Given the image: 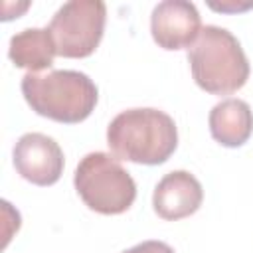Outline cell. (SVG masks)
Returning a JSON list of instances; mask_svg holds the SVG:
<instances>
[{"mask_svg":"<svg viewBox=\"0 0 253 253\" xmlns=\"http://www.w3.org/2000/svg\"><path fill=\"white\" fill-rule=\"evenodd\" d=\"M192 77L210 95H231L249 79V61L239 40L225 28L206 26L188 49Z\"/></svg>","mask_w":253,"mask_h":253,"instance_id":"3","label":"cell"},{"mask_svg":"<svg viewBox=\"0 0 253 253\" xmlns=\"http://www.w3.org/2000/svg\"><path fill=\"white\" fill-rule=\"evenodd\" d=\"M202 32V16L188 0L158 2L150 14V34L158 47L176 51L192 47Z\"/></svg>","mask_w":253,"mask_h":253,"instance_id":"7","label":"cell"},{"mask_svg":"<svg viewBox=\"0 0 253 253\" xmlns=\"http://www.w3.org/2000/svg\"><path fill=\"white\" fill-rule=\"evenodd\" d=\"M16 172L36 186H53L65 166L61 146L43 132H26L14 144Z\"/></svg>","mask_w":253,"mask_h":253,"instance_id":"6","label":"cell"},{"mask_svg":"<svg viewBox=\"0 0 253 253\" xmlns=\"http://www.w3.org/2000/svg\"><path fill=\"white\" fill-rule=\"evenodd\" d=\"M107 144L119 160L158 166L174 154L178 128L174 119L160 109H126L109 123Z\"/></svg>","mask_w":253,"mask_h":253,"instance_id":"1","label":"cell"},{"mask_svg":"<svg viewBox=\"0 0 253 253\" xmlns=\"http://www.w3.org/2000/svg\"><path fill=\"white\" fill-rule=\"evenodd\" d=\"M107 22V6L101 0L65 2L47 26L57 55L67 59L89 57L103 40Z\"/></svg>","mask_w":253,"mask_h":253,"instance_id":"5","label":"cell"},{"mask_svg":"<svg viewBox=\"0 0 253 253\" xmlns=\"http://www.w3.org/2000/svg\"><path fill=\"white\" fill-rule=\"evenodd\" d=\"M83 204L103 215L125 213L136 200V184L121 160L109 152L85 154L73 174Z\"/></svg>","mask_w":253,"mask_h":253,"instance_id":"4","label":"cell"},{"mask_svg":"<svg viewBox=\"0 0 253 253\" xmlns=\"http://www.w3.org/2000/svg\"><path fill=\"white\" fill-rule=\"evenodd\" d=\"M123 253H174V249L164 243V241H156V239H148L142 243H136L130 249H125Z\"/></svg>","mask_w":253,"mask_h":253,"instance_id":"11","label":"cell"},{"mask_svg":"<svg viewBox=\"0 0 253 253\" xmlns=\"http://www.w3.org/2000/svg\"><path fill=\"white\" fill-rule=\"evenodd\" d=\"M208 125L215 142L227 148H237L253 134V111L243 99L229 97L211 107Z\"/></svg>","mask_w":253,"mask_h":253,"instance_id":"9","label":"cell"},{"mask_svg":"<svg viewBox=\"0 0 253 253\" xmlns=\"http://www.w3.org/2000/svg\"><path fill=\"white\" fill-rule=\"evenodd\" d=\"M55 55V42L47 28H26L10 38L8 57L16 67L28 69V73L49 69Z\"/></svg>","mask_w":253,"mask_h":253,"instance_id":"10","label":"cell"},{"mask_svg":"<svg viewBox=\"0 0 253 253\" xmlns=\"http://www.w3.org/2000/svg\"><path fill=\"white\" fill-rule=\"evenodd\" d=\"M22 95L36 115L65 125L85 121L99 99L93 79L73 69L26 73L22 77Z\"/></svg>","mask_w":253,"mask_h":253,"instance_id":"2","label":"cell"},{"mask_svg":"<svg viewBox=\"0 0 253 253\" xmlns=\"http://www.w3.org/2000/svg\"><path fill=\"white\" fill-rule=\"evenodd\" d=\"M210 8L211 10H217V12H245L249 8H253V2H247V4H235V2H221V4H215V2H210Z\"/></svg>","mask_w":253,"mask_h":253,"instance_id":"12","label":"cell"},{"mask_svg":"<svg viewBox=\"0 0 253 253\" xmlns=\"http://www.w3.org/2000/svg\"><path fill=\"white\" fill-rule=\"evenodd\" d=\"M202 202L204 188L188 170H172L164 174L152 194V208L156 215L166 221H178L196 213Z\"/></svg>","mask_w":253,"mask_h":253,"instance_id":"8","label":"cell"}]
</instances>
